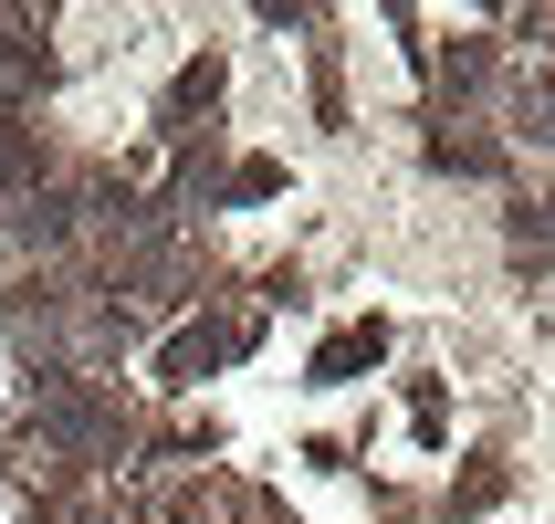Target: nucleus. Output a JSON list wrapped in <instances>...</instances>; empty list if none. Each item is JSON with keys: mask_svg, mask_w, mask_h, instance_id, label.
I'll return each instance as SVG.
<instances>
[{"mask_svg": "<svg viewBox=\"0 0 555 524\" xmlns=\"http://www.w3.org/2000/svg\"><path fill=\"white\" fill-rule=\"evenodd\" d=\"M273 189H283V168H273V157H251V168H231L220 200H273Z\"/></svg>", "mask_w": 555, "mask_h": 524, "instance_id": "39448f33", "label": "nucleus"}, {"mask_svg": "<svg viewBox=\"0 0 555 524\" xmlns=\"http://www.w3.org/2000/svg\"><path fill=\"white\" fill-rule=\"evenodd\" d=\"M251 346V325H179V336H168V357H157V378H168V388H189V378H210L220 357H242Z\"/></svg>", "mask_w": 555, "mask_h": 524, "instance_id": "f257e3e1", "label": "nucleus"}, {"mask_svg": "<svg viewBox=\"0 0 555 524\" xmlns=\"http://www.w3.org/2000/svg\"><path fill=\"white\" fill-rule=\"evenodd\" d=\"M199 105H220V63H189L179 74V116H199Z\"/></svg>", "mask_w": 555, "mask_h": 524, "instance_id": "423d86ee", "label": "nucleus"}, {"mask_svg": "<svg viewBox=\"0 0 555 524\" xmlns=\"http://www.w3.org/2000/svg\"><path fill=\"white\" fill-rule=\"evenodd\" d=\"M545 137H555V74H545Z\"/></svg>", "mask_w": 555, "mask_h": 524, "instance_id": "6e6552de", "label": "nucleus"}, {"mask_svg": "<svg viewBox=\"0 0 555 524\" xmlns=\"http://www.w3.org/2000/svg\"><path fill=\"white\" fill-rule=\"evenodd\" d=\"M430 157H440V168H462V179H482V168H493V148H472V137H430Z\"/></svg>", "mask_w": 555, "mask_h": 524, "instance_id": "0eeeda50", "label": "nucleus"}, {"mask_svg": "<svg viewBox=\"0 0 555 524\" xmlns=\"http://www.w3.org/2000/svg\"><path fill=\"white\" fill-rule=\"evenodd\" d=\"M74 231V200H31L22 220H11V242H63Z\"/></svg>", "mask_w": 555, "mask_h": 524, "instance_id": "20e7f679", "label": "nucleus"}, {"mask_svg": "<svg viewBox=\"0 0 555 524\" xmlns=\"http://www.w3.org/2000/svg\"><path fill=\"white\" fill-rule=\"evenodd\" d=\"M514 263H555V200L514 210Z\"/></svg>", "mask_w": 555, "mask_h": 524, "instance_id": "7ed1b4c3", "label": "nucleus"}, {"mask_svg": "<svg viewBox=\"0 0 555 524\" xmlns=\"http://www.w3.org/2000/svg\"><path fill=\"white\" fill-rule=\"evenodd\" d=\"M377 357H388V325H377V315H367V325H336V336H325V346H314V388H346V378H357V368H377Z\"/></svg>", "mask_w": 555, "mask_h": 524, "instance_id": "f03ea898", "label": "nucleus"}]
</instances>
